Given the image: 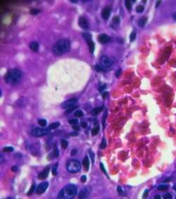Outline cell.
<instances>
[{
    "mask_svg": "<svg viewBox=\"0 0 176 199\" xmlns=\"http://www.w3.org/2000/svg\"><path fill=\"white\" fill-rule=\"evenodd\" d=\"M22 77V73L18 68H12L7 71L4 76V80L7 83L15 85L18 83Z\"/></svg>",
    "mask_w": 176,
    "mask_h": 199,
    "instance_id": "3957f363",
    "label": "cell"
},
{
    "mask_svg": "<svg viewBox=\"0 0 176 199\" xmlns=\"http://www.w3.org/2000/svg\"><path fill=\"white\" fill-rule=\"evenodd\" d=\"M106 140H105L104 138H103V140H102V141H101V145H100V148H101V149H103V148L106 147Z\"/></svg>",
    "mask_w": 176,
    "mask_h": 199,
    "instance_id": "d6a6232c",
    "label": "cell"
},
{
    "mask_svg": "<svg viewBox=\"0 0 176 199\" xmlns=\"http://www.w3.org/2000/svg\"><path fill=\"white\" fill-rule=\"evenodd\" d=\"M107 95H108V92H103V95H102V97H103V98H106V97L107 96Z\"/></svg>",
    "mask_w": 176,
    "mask_h": 199,
    "instance_id": "f5cc1de1",
    "label": "cell"
},
{
    "mask_svg": "<svg viewBox=\"0 0 176 199\" xmlns=\"http://www.w3.org/2000/svg\"><path fill=\"white\" fill-rule=\"evenodd\" d=\"M163 198L165 199H171L172 198V195L170 193H167L163 195Z\"/></svg>",
    "mask_w": 176,
    "mask_h": 199,
    "instance_id": "ab89813d",
    "label": "cell"
},
{
    "mask_svg": "<svg viewBox=\"0 0 176 199\" xmlns=\"http://www.w3.org/2000/svg\"><path fill=\"white\" fill-rule=\"evenodd\" d=\"M39 12H40V11L38 10V9H36V8H32V9H31V11H30V13H31L32 14H33V15H36V14H37V13H39Z\"/></svg>",
    "mask_w": 176,
    "mask_h": 199,
    "instance_id": "74e56055",
    "label": "cell"
},
{
    "mask_svg": "<svg viewBox=\"0 0 176 199\" xmlns=\"http://www.w3.org/2000/svg\"><path fill=\"white\" fill-rule=\"evenodd\" d=\"M161 2V1H156V8H157V7H158V6L160 5Z\"/></svg>",
    "mask_w": 176,
    "mask_h": 199,
    "instance_id": "11a10c76",
    "label": "cell"
},
{
    "mask_svg": "<svg viewBox=\"0 0 176 199\" xmlns=\"http://www.w3.org/2000/svg\"><path fill=\"white\" fill-rule=\"evenodd\" d=\"M136 38V32H132L131 34H130V42H133Z\"/></svg>",
    "mask_w": 176,
    "mask_h": 199,
    "instance_id": "1f68e13d",
    "label": "cell"
},
{
    "mask_svg": "<svg viewBox=\"0 0 176 199\" xmlns=\"http://www.w3.org/2000/svg\"><path fill=\"white\" fill-rule=\"evenodd\" d=\"M173 189L176 191V184H175V185L173 186Z\"/></svg>",
    "mask_w": 176,
    "mask_h": 199,
    "instance_id": "91938a15",
    "label": "cell"
},
{
    "mask_svg": "<svg viewBox=\"0 0 176 199\" xmlns=\"http://www.w3.org/2000/svg\"><path fill=\"white\" fill-rule=\"evenodd\" d=\"M144 8L142 5H139L136 7V11L137 13H142L144 11Z\"/></svg>",
    "mask_w": 176,
    "mask_h": 199,
    "instance_id": "f1b7e54d",
    "label": "cell"
},
{
    "mask_svg": "<svg viewBox=\"0 0 176 199\" xmlns=\"http://www.w3.org/2000/svg\"><path fill=\"white\" fill-rule=\"evenodd\" d=\"M50 129L48 128H35L31 131L30 134L35 138H39V137H42L48 133H49Z\"/></svg>",
    "mask_w": 176,
    "mask_h": 199,
    "instance_id": "5b68a950",
    "label": "cell"
},
{
    "mask_svg": "<svg viewBox=\"0 0 176 199\" xmlns=\"http://www.w3.org/2000/svg\"><path fill=\"white\" fill-rule=\"evenodd\" d=\"M76 108H77V106H74V107H70V108L68 109L65 111V114H70V113H71V112H72L73 110H75Z\"/></svg>",
    "mask_w": 176,
    "mask_h": 199,
    "instance_id": "e575fe53",
    "label": "cell"
},
{
    "mask_svg": "<svg viewBox=\"0 0 176 199\" xmlns=\"http://www.w3.org/2000/svg\"><path fill=\"white\" fill-rule=\"evenodd\" d=\"M77 122H78V120H77V119H70V120L68 121V123H69L70 124H73V125L77 124Z\"/></svg>",
    "mask_w": 176,
    "mask_h": 199,
    "instance_id": "836d02e7",
    "label": "cell"
},
{
    "mask_svg": "<svg viewBox=\"0 0 176 199\" xmlns=\"http://www.w3.org/2000/svg\"><path fill=\"white\" fill-rule=\"evenodd\" d=\"M173 18H174V20H176V13H175L173 14Z\"/></svg>",
    "mask_w": 176,
    "mask_h": 199,
    "instance_id": "6f0895ef",
    "label": "cell"
},
{
    "mask_svg": "<svg viewBox=\"0 0 176 199\" xmlns=\"http://www.w3.org/2000/svg\"><path fill=\"white\" fill-rule=\"evenodd\" d=\"M82 164H83V166L84 167V169L86 171H88L89 167V158H88L87 156H85L84 158L83 159Z\"/></svg>",
    "mask_w": 176,
    "mask_h": 199,
    "instance_id": "9a60e30c",
    "label": "cell"
},
{
    "mask_svg": "<svg viewBox=\"0 0 176 199\" xmlns=\"http://www.w3.org/2000/svg\"><path fill=\"white\" fill-rule=\"evenodd\" d=\"M70 135H75V136H76V135H77L78 134H77V132H73V133H70Z\"/></svg>",
    "mask_w": 176,
    "mask_h": 199,
    "instance_id": "db71d44e",
    "label": "cell"
},
{
    "mask_svg": "<svg viewBox=\"0 0 176 199\" xmlns=\"http://www.w3.org/2000/svg\"><path fill=\"white\" fill-rule=\"evenodd\" d=\"M89 194V190L87 188L85 187V188H83L80 191L78 197H79V198H82V199L86 198L88 197Z\"/></svg>",
    "mask_w": 176,
    "mask_h": 199,
    "instance_id": "5bb4252c",
    "label": "cell"
},
{
    "mask_svg": "<svg viewBox=\"0 0 176 199\" xmlns=\"http://www.w3.org/2000/svg\"><path fill=\"white\" fill-rule=\"evenodd\" d=\"M70 1L73 2V3H77V1H76V0H71Z\"/></svg>",
    "mask_w": 176,
    "mask_h": 199,
    "instance_id": "680465c9",
    "label": "cell"
},
{
    "mask_svg": "<svg viewBox=\"0 0 176 199\" xmlns=\"http://www.w3.org/2000/svg\"><path fill=\"white\" fill-rule=\"evenodd\" d=\"M112 61L111 59L107 56H102L99 59V65L103 69H108L112 66Z\"/></svg>",
    "mask_w": 176,
    "mask_h": 199,
    "instance_id": "8992f818",
    "label": "cell"
},
{
    "mask_svg": "<svg viewBox=\"0 0 176 199\" xmlns=\"http://www.w3.org/2000/svg\"><path fill=\"white\" fill-rule=\"evenodd\" d=\"M49 169H49V167H46L42 172H40V173L39 174V175H38V179H42V180L45 179L48 176V175H49Z\"/></svg>",
    "mask_w": 176,
    "mask_h": 199,
    "instance_id": "4fadbf2b",
    "label": "cell"
},
{
    "mask_svg": "<svg viewBox=\"0 0 176 199\" xmlns=\"http://www.w3.org/2000/svg\"><path fill=\"white\" fill-rule=\"evenodd\" d=\"M106 115H107V111L105 112V114L103 115V116L102 118V124H103V127L105 126V121H106Z\"/></svg>",
    "mask_w": 176,
    "mask_h": 199,
    "instance_id": "60d3db41",
    "label": "cell"
},
{
    "mask_svg": "<svg viewBox=\"0 0 176 199\" xmlns=\"http://www.w3.org/2000/svg\"><path fill=\"white\" fill-rule=\"evenodd\" d=\"M46 123H47L45 119H40L38 120V123H39L41 126H42V127L46 126Z\"/></svg>",
    "mask_w": 176,
    "mask_h": 199,
    "instance_id": "d4e9b609",
    "label": "cell"
},
{
    "mask_svg": "<svg viewBox=\"0 0 176 199\" xmlns=\"http://www.w3.org/2000/svg\"><path fill=\"white\" fill-rule=\"evenodd\" d=\"M105 88H106V85H103L101 86V87L99 88V91H102L103 90L105 89Z\"/></svg>",
    "mask_w": 176,
    "mask_h": 199,
    "instance_id": "816d5d0a",
    "label": "cell"
},
{
    "mask_svg": "<svg viewBox=\"0 0 176 199\" xmlns=\"http://www.w3.org/2000/svg\"><path fill=\"white\" fill-rule=\"evenodd\" d=\"M169 188V186L168 185H165V184H161L160 186H158V189L161 191H167L168 189Z\"/></svg>",
    "mask_w": 176,
    "mask_h": 199,
    "instance_id": "ffe728a7",
    "label": "cell"
},
{
    "mask_svg": "<svg viewBox=\"0 0 176 199\" xmlns=\"http://www.w3.org/2000/svg\"><path fill=\"white\" fill-rule=\"evenodd\" d=\"M80 126H81L82 128H86L87 126V123L86 122H82V123H80Z\"/></svg>",
    "mask_w": 176,
    "mask_h": 199,
    "instance_id": "bcb514c9",
    "label": "cell"
},
{
    "mask_svg": "<svg viewBox=\"0 0 176 199\" xmlns=\"http://www.w3.org/2000/svg\"><path fill=\"white\" fill-rule=\"evenodd\" d=\"M77 150L76 149H73V150H71V153H70V155H71L72 156H73V155H76V154H77Z\"/></svg>",
    "mask_w": 176,
    "mask_h": 199,
    "instance_id": "f6af8a7d",
    "label": "cell"
},
{
    "mask_svg": "<svg viewBox=\"0 0 176 199\" xmlns=\"http://www.w3.org/2000/svg\"><path fill=\"white\" fill-rule=\"evenodd\" d=\"M60 126V123L59 122H54V123H52L49 125V128L51 130V129H55L56 128H58V126Z\"/></svg>",
    "mask_w": 176,
    "mask_h": 199,
    "instance_id": "7402d4cb",
    "label": "cell"
},
{
    "mask_svg": "<svg viewBox=\"0 0 176 199\" xmlns=\"http://www.w3.org/2000/svg\"><path fill=\"white\" fill-rule=\"evenodd\" d=\"M49 186V183L47 181H43L41 183H39L36 189V193L39 195L43 193L44 192H45V191L47 189Z\"/></svg>",
    "mask_w": 176,
    "mask_h": 199,
    "instance_id": "9c48e42d",
    "label": "cell"
},
{
    "mask_svg": "<svg viewBox=\"0 0 176 199\" xmlns=\"http://www.w3.org/2000/svg\"><path fill=\"white\" fill-rule=\"evenodd\" d=\"M77 192V188L74 184H68L63 187L58 194L59 199H70L74 198Z\"/></svg>",
    "mask_w": 176,
    "mask_h": 199,
    "instance_id": "7a4b0ae2",
    "label": "cell"
},
{
    "mask_svg": "<svg viewBox=\"0 0 176 199\" xmlns=\"http://www.w3.org/2000/svg\"><path fill=\"white\" fill-rule=\"evenodd\" d=\"M98 40L101 44H106L110 41V37L106 34H100L98 36Z\"/></svg>",
    "mask_w": 176,
    "mask_h": 199,
    "instance_id": "7c38bea8",
    "label": "cell"
},
{
    "mask_svg": "<svg viewBox=\"0 0 176 199\" xmlns=\"http://www.w3.org/2000/svg\"><path fill=\"white\" fill-rule=\"evenodd\" d=\"M113 22L115 24H118L120 23V18L118 16H114L113 18Z\"/></svg>",
    "mask_w": 176,
    "mask_h": 199,
    "instance_id": "d590c367",
    "label": "cell"
},
{
    "mask_svg": "<svg viewBox=\"0 0 176 199\" xmlns=\"http://www.w3.org/2000/svg\"><path fill=\"white\" fill-rule=\"evenodd\" d=\"M99 166H100V168H101V170L105 174H107V172H106V169H105V167H104V165L103 164V163H100L99 164Z\"/></svg>",
    "mask_w": 176,
    "mask_h": 199,
    "instance_id": "8d00e7d4",
    "label": "cell"
},
{
    "mask_svg": "<svg viewBox=\"0 0 176 199\" xmlns=\"http://www.w3.org/2000/svg\"><path fill=\"white\" fill-rule=\"evenodd\" d=\"M146 22H147V18L146 17H142L138 20V25H139V27L143 28L145 25V24L146 23Z\"/></svg>",
    "mask_w": 176,
    "mask_h": 199,
    "instance_id": "e0dca14e",
    "label": "cell"
},
{
    "mask_svg": "<svg viewBox=\"0 0 176 199\" xmlns=\"http://www.w3.org/2000/svg\"><path fill=\"white\" fill-rule=\"evenodd\" d=\"M58 163H56L53 167H52V169H51V171H52V174L53 175H56V173H57V168H58Z\"/></svg>",
    "mask_w": 176,
    "mask_h": 199,
    "instance_id": "484cf974",
    "label": "cell"
},
{
    "mask_svg": "<svg viewBox=\"0 0 176 199\" xmlns=\"http://www.w3.org/2000/svg\"><path fill=\"white\" fill-rule=\"evenodd\" d=\"M102 109H103V107H96V108H94V109H93L92 110L91 113H92V115L96 116V115L99 114L101 111Z\"/></svg>",
    "mask_w": 176,
    "mask_h": 199,
    "instance_id": "ac0fdd59",
    "label": "cell"
},
{
    "mask_svg": "<svg viewBox=\"0 0 176 199\" xmlns=\"http://www.w3.org/2000/svg\"><path fill=\"white\" fill-rule=\"evenodd\" d=\"M77 100L76 98H71V99H69V100L64 101L61 104V107L63 109H69L70 107H74L75 104L77 103Z\"/></svg>",
    "mask_w": 176,
    "mask_h": 199,
    "instance_id": "ba28073f",
    "label": "cell"
},
{
    "mask_svg": "<svg viewBox=\"0 0 176 199\" xmlns=\"http://www.w3.org/2000/svg\"><path fill=\"white\" fill-rule=\"evenodd\" d=\"M61 147L63 149H65V148H67V147L68 145V142L66 140L62 139L61 141Z\"/></svg>",
    "mask_w": 176,
    "mask_h": 199,
    "instance_id": "603a6c76",
    "label": "cell"
},
{
    "mask_svg": "<svg viewBox=\"0 0 176 199\" xmlns=\"http://www.w3.org/2000/svg\"><path fill=\"white\" fill-rule=\"evenodd\" d=\"M24 101H27V100H25V97H20L18 101H17V103H18V106L19 107H21V106H23L26 104V102H25Z\"/></svg>",
    "mask_w": 176,
    "mask_h": 199,
    "instance_id": "d6986e66",
    "label": "cell"
},
{
    "mask_svg": "<svg viewBox=\"0 0 176 199\" xmlns=\"http://www.w3.org/2000/svg\"><path fill=\"white\" fill-rule=\"evenodd\" d=\"M66 169L69 173H77L81 169L80 162L77 159H70L66 164Z\"/></svg>",
    "mask_w": 176,
    "mask_h": 199,
    "instance_id": "277c9868",
    "label": "cell"
},
{
    "mask_svg": "<svg viewBox=\"0 0 176 199\" xmlns=\"http://www.w3.org/2000/svg\"><path fill=\"white\" fill-rule=\"evenodd\" d=\"M118 192L119 193H120V194L122 193V188H121L120 186H118Z\"/></svg>",
    "mask_w": 176,
    "mask_h": 199,
    "instance_id": "f907efd6",
    "label": "cell"
},
{
    "mask_svg": "<svg viewBox=\"0 0 176 199\" xmlns=\"http://www.w3.org/2000/svg\"><path fill=\"white\" fill-rule=\"evenodd\" d=\"M154 198H155V199H160V198H161V196H160L159 195H156L154 197Z\"/></svg>",
    "mask_w": 176,
    "mask_h": 199,
    "instance_id": "9f6ffc18",
    "label": "cell"
},
{
    "mask_svg": "<svg viewBox=\"0 0 176 199\" xmlns=\"http://www.w3.org/2000/svg\"><path fill=\"white\" fill-rule=\"evenodd\" d=\"M30 48L33 52H37L39 50V44L37 42H32L30 44Z\"/></svg>",
    "mask_w": 176,
    "mask_h": 199,
    "instance_id": "2e32d148",
    "label": "cell"
},
{
    "mask_svg": "<svg viewBox=\"0 0 176 199\" xmlns=\"http://www.w3.org/2000/svg\"><path fill=\"white\" fill-rule=\"evenodd\" d=\"M111 15V8L105 7L101 11V17L104 20H108Z\"/></svg>",
    "mask_w": 176,
    "mask_h": 199,
    "instance_id": "8fae6325",
    "label": "cell"
},
{
    "mask_svg": "<svg viewBox=\"0 0 176 199\" xmlns=\"http://www.w3.org/2000/svg\"><path fill=\"white\" fill-rule=\"evenodd\" d=\"M3 151L4 152H13V147H11V146H7V147H4L3 148Z\"/></svg>",
    "mask_w": 176,
    "mask_h": 199,
    "instance_id": "4dcf8cb0",
    "label": "cell"
},
{
    "mask_svg": "<svg viewBox=\"0 0 176 199\" xmlns=\"http://www.w3.org/2000/svg\"><path fill=\"white\" fill-rule=\"evenodd\" d=\"M148 193H149V191L147 189H146L144 192V194H143V198H146L147 196H148Z\"/></svg>",
    "mask_w": 176,
    "mask_h": 199,
    "instance_id": "ee69618b",
    "label": "cell"
},
{
    "mask_svg": "<svg viewBox=\"0 0 176 199\" xmlns=\"http://www.w3.org/2000/svg\"><path fill=\"white\" fill-rule=\"evenodd\" d=\"M17 169H18V167H17L16 166H13V167H12V168H11V170H12L13 171H16Z\"/></svg>",
    "mask_w": 176,
    "mask_h": 199,
    "instance_id": "681fc988",
    "label": "cell"
},
{
    "mask_svg": "<svg viewBox=\"0 0 176 199\" xmlns=\"http://www.w3.org/2000/svg\"><path fill=\"white\" fill-rule=\"evenodd\" d=\"M120 73H121V71H120V70H118L117 71H116V73H115V76H117V77H118L120 75Z\"/></svg>",
    "mask_w": 176,
    "mask_h": 199,
    "instance_id": "c3c4849f",
    "label": "cell"
},
{
    "mask_svg": "<svg viewBox=\"0 0 176 199\" xmlns=\"http://www.w3.org/2000/svg\"><path fill=\"white\" fill-rule=\"evenodd\" d=\"M82 36L84 38V40L87 41V45H88L89 49V52L91 53H93L94 51V47H94V42L92 40V35L90 34H89V33H83Z\"/></svg>",
    "mask_w": 176,
    "mask_h": 199,
    "instance_id": "52a82bcc",
    "label": "cell"
},
{
    "mask_svg": "<svg viewBox=\"0 0 176 199\" xmlns=\"http://www.w3.org/2000/svg\"><path fill=\"white\" fill-rule=\"evenodd\" d=\"M78 24H79L80 27L81 28H82L83 30H87V29H88V28H89L88 21H87V18H84V16H80V17H79Z\"/></svg>",
    "mask_w": 176,
    "mask_h": 199,
    "instance_id": "30bf717a",
    "label": "cell"
},
{
    "mask_svg": "<svg viewBox=\"0 0 176 199\" xmlns=\"http://www.w3.org/2000/svg\"><path fill=\"white\" fill-rule=\"evenodd\" d=\"M95 69H96V71H99V72H100V71H104L101 66H100V65H96V66H95Z\"/></svg>",
    "mask_w": 176,
    "mask_h": 199,
    "instance_id": "b9f144b4",
    "label": "cell"
},
{
    "mask_svg": "<svg viewBox=\"0 0 176 199\" xmlns=\"http://www.w3.org/2000/svg\"><path fill=\"white\" fill-rule=\"evenodd\" d=\"M125 5L128 11H130V10H131V8H132V5H131V1H129V0L125 1Z\"/></svg>",
    "mask_w": 176,
    "mask_h": 199,
    "instance_id": "4316f807",
    "label": "cell"
},
{
    "mask_svg": "<svg viewBox=\"0 0 176 199\" xmlns=\"http://www.w3.org/2000/svg\"><path fill=\"white\" fill-rule=\"evenodd\" d=\"M70 49V41L68 39L58 40L52 47V52L56 56H61Z\"/></svg>",
    "mask_w": 176,
    "mask_h": 199,
    "instance_id": "6da1fadb",
    "label": "cell"
},
{
    "mask_svg": "<svg viewBox=\"0 0 176 199\" xmlns=\"http://www.w3.org/2000/svg\"><path fill=\"white\" fill-rule=\"evenodd\" d=\"M99 131V126H95L94 128H93L92 129V135H96L98 134Z\"/></svg>",
    "mask_w": 176,
    "mask_h": 199,
    "instance_id": "cb8c5ba5",
    "label": "cell"
},
{
    "mask_svg": "<svg viewBox=\"0 0 176 199\" xmlns=\"http://www.w3.org/2000/svg\"><path fill=\"white\" fill-rule=\"evenodd\" d=\"M34 190H35V184L34 183H33L32 185V186H31V188H30V190H29V191L27 192V195H31L32 193H33V192L34 191Z\"/></svg>",
    "mask_w": 176,
    "mask_h": 199,
    "instance_id": "83f0119b",
    "label": "cell"
},
{
    "mask_svg": "<svg viewBox=\"0 0 176 199\" xmlns=\"http://www.w3.org/2000/svg\"><path fill=\"white\" fill-rule=\"evenodd\" d=\"M74 115L77 117H82L83 116V112L81 110H77V111H75Z\"/></svg>",
    "mask_w": 176,
    "mask_h": 199,
    "instance_id": "f546056e",
    "label": "cell"
},
{
    "mask_svg": "<svg viewBox=\"0 0 176 199\" xmlns=\"http://www.w3.org/2000/svg\"><path fill=\"white\" fill-rule=\"evenodd\" d=\"M51 155H53L54 156V158H57L59 155V152H58V150L57 148V146L55 144L54 145V151H53V153H51Z\"/></svg>",
    "mask_w": 176,
    "mask_h": 199,
    "instance_id": "44dd1931",
    "label": "cell"
},
{
    "mask_svg": "<svg viewBox=\"0 0 176 199\" xmlns=\"http://www.w3.org/2000/svg\"><path fill=\"white\" fill-rule=\"evenodd\" d=\"M73 128L75 130V131H79L80 130V127L78 126H76V125H74L73 126Z\"/></svg>",
    "mask_w": 176,
    "mask_h": 199,
    "instance_id": "7dc6e473",
    "label": "cell"
},
{
    "mask_svg": "<svg viewBox=\"0 0 176 199\" xmlns=\"http://www.w3.org/2000/svg\"><path fill=\"white\" fill-rule=\"evenodd\" d=\"M80 180H81V181H82V183H85L86 181H87V176H86L85 175H82V177H81V179H80Z\"/></svg>",
    "mask_w": 176,
    "mask_h": 199,
    "instance_id": "7bdbcfd3",
    "label": "cell"
},
{
    "mask_svg": "<svg viewBox=\"0 0 176 199\" xmlns=\"http://www.w3.org/2000/svg\"><path fill=\"white\" fill-rule=\"evenodd\" d=\"M89 155H90L92 162V163H94V152H93L92 150H89Z\"/></svg>",
    "mask_w": 176,
    "mask_h": 199,
    "instance_id": "f35d334b",
    "label": "cell"
}]
</instances>
